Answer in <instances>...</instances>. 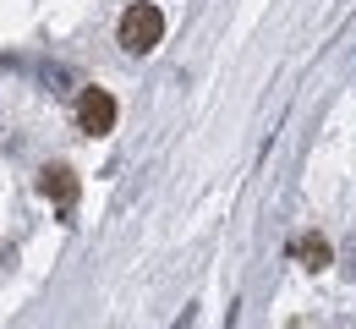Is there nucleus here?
<instances>
[{
    "instance_id": "4",
    "label": "nucleus",
    "mask_w": 356,
    "mask_h": 329,
    "mask_svg": "<svg viewBox=\"0 0 356 329\" xmlns=\"http://www.w3.org/2000/svg\"><path fill=\"white\" fill-rule=\"evenodd\" d=\"M302 264H307V269H323V264H329V241H323V236H307V241H302Z\"/></svg>"
},
{
    "instance_id": "3",
    "label": "nucleus",
    "mask_w": 356,
    "mask_h": 329,
    "mask_svg": "<svg viewBox=\"0 0 356 329\" xmlns=\"http://www.w3.org/2000/svg\"><path fill=\"white\" fill-rule=\"evenodd\" d=\"M44 192H55L60 203H72V198H77V182H72V170H60V165H55V170H44Z\"/></svg>"
},
{
    "instance_id": "1",
    "label": "nucleus",
    "mask_w": 356,
    "mask_h": 329,
    "mask_svg": "<svg viewBox=\"0 0 356 329\" xmlns=\"http://www.w3.org/2000/svg\"><path fill=\"white\" fill-rule=\"evenodd\" d=\"M159 39H165V17H159V6H148V0L127 6V17H121V45L132 49V55H148Z\"/></svg>"
},
{
    "instance_id": "2",
    "label": "nucleus",
    "mask_w": 356,
    "mask_h": 329,
    "mask_svg": "<svg viewBox=\"0 0 356 329\" xmlns=\"http://www.w3.org/2000/svg\"><path fill=\"white\" fill-rule=\"evenodd\" d=\"M77 127L93 132V138H104L115 127V99L104 94V88H83V99H77Z\"/></svg>"
}]
</instances>
